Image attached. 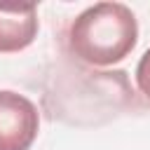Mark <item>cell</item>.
I'll list each match as a JSON object with an SVG mask.
<instances>
[{
    "mask_svg": "<svg viewBox=\"0 0 150 150\" xmlns=\"http://www.w3.org/2000/svg\"><path fill=\"white\" fill-rule=\"evenodd\" d=\"M138 42V21L122 2H96L80 12L68 28V49L89 66H112Z\"/></svg>",
    "mask_w": 150,
    "mask_h": 150,
    "instance_id": "1",
    "label": "cell"
},
{
    "mask_svg": "<svg viewBox=\"0 0 150 150\" xmlns=\"http://www.w3.org/2000/svg\"><path fill=\"white\" fill-rule=\"evenodd\" d=\"M40 131V112L23 94L0 91V150H28Z\"/></svg>",
    "mask_w": 150,
    "mask_h": 150,
    "instance_id": "2",
    "label": "cell"
},
{
    "mask_svg": "<svg viewBox=\"0 0 150 150\" xmlns=\"http://www.w3.org/2000/svg\"><path fill=\"white\" fill-rule=\"evenodd\" d=\"M38 7L33 2H0V52L12 54L38 38Z\"/></svg>",
    "mask_w": 150,
    "mask_h": 150,
    "instance_id": "3",
    "label": "cell"
},
{
    "mask_svg": "<svg viewBox=\"0 0 150 150\" xmlns=\"http://www.w3.org/2000/svg\"><path fill=\"white\" fill-rule=\"evenodd\" d=\"M136 87L141 89V94L145 98H150V49L141 56V61L136 66Z\"/></svg>",
    "mask_w": 150,
    "mask_h": 150,
    "instance_id": "4",
    "label": "cell"
}]
</instances>
